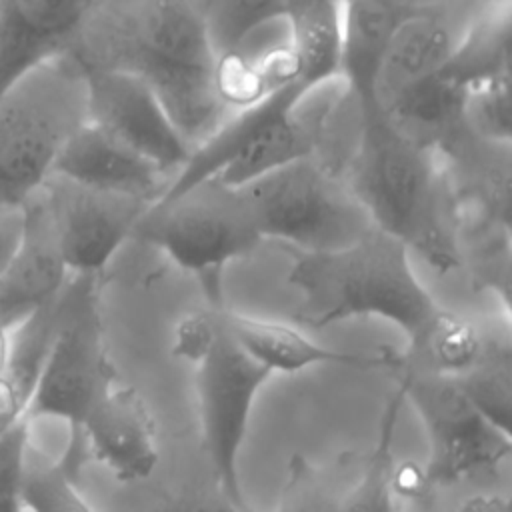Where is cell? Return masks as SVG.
<instances>
[{
	"instance_id": "cell-3",
	"label": "cell",
	"mask_w": 512,
	"mask_h": 512,
	"mask_svg": "<svg viewBox=\"0 0 512 512\" xmlns=\"http://www.w3.org/2000/svg\"><path fill=\"white\" fill-rule=\"evenodd\" d=\"M86 122L88 70L70 50L20 74L0 96V206L22 208Z\"/></svg>"
},
{
	"instance_id": "cell-13",
	"label": "cell",
	"mask_w": 512,
	"mask_h": 512,
	"mask_svg": "<svg viewBox=\"0 0 512 512\" xmlns=\"http://www.w3.org/2000/svg\"><path fill=\"white\" fill-rule=\"evenodd\" d=\"M88 120L172 178L190 158L154 92L138 76L88 72Z\"/></svg>"
},
{
	"instance_id": "cell-28",
	"label": "cell",
	"mask_w": 512,
	"mask_h": 512,
	"mask_svg": "<svg viewBox=\"0 0 512 512\" xmlns=\"http://www.w3.org/2000/svg\"><path fill=\"white\" fill-rule=\"evenodd\" d=\"M192 4L210 30L216 54L234 46L260 24L286 16L282 0H192Z\"/></svg>"
},
{
	"instance_id": "cell-16",
	"label": "cell",
	"mask_w": 512,
	"mask_h": 512,
	"mask_svg": "<svg viewBox=\"0 0 512 512\" xmlns=\"http://www.w3.org/2000/svg\"><path fill=\"white\" fill-rule=\"evenodd\" d=\"M52 174L150 202L158 200L172 180L160 166L118 142L90 120L66 142Z\"/></svg>"
},
{
	"instance_id": "cell-32",
	"label": "cell",
	"mask_w": 512,
	"mask_h": 512,
	"mask_svg": "<svg viewBox=\"0 0 512 512\" xmlns=\"http://www.w3.org/2000/svg\"><path fill=\"white\" fill-rule=\"evenodd\" d=\"M22 228V208L0 206V272L12 254Z\"/></svg>"
},
{
	"instance_id": "cell-33",
	"label": "cell",
	"mask_w": 512,
	"mask_h": 512,
	"mask_svg": "<svg viewBox=\"0 0 512 512\" xmlns=\"http://www.w3.org/2000/svg\"><path fill=\"white\" fill-rule=\"evenodd\" d=\"M452 512H512L510 502L502 496H472Z\"/></svg>"
},
{
	"instance_id": "cell-19",
	"label": "cell",
	"mask_w": 512,
	"mask_h": 512,
	"mask_svg": "<svg viewBox=\"0 0 512 512\" xmlns=\"http://www.w3.org/2000/svg\"><path fill=\"white\" fill-rule=\"evenodd\" d=\"M468 86L448 68H440L426 80L400 94L388 108L378 112L394 132L410 142L436 150L462 124V106Z\"/></svg>"
},
{
	"instance_id": "cell-14",
	"label": "cell",
	"mask_w": 512,
	"mask_h": 512,
	"mask_svg": "<svg viewBox=\"0 0 512 512\" xmlns=\"http://www.w3.org/2000/svg\"><path fill=\"white\" fill-rule=\"evenodd\" d=\"M68 278L50 212L36 190L22 204L20 236L0 272V324L14 328L52 302Z\"/></svg>"
},
{
	"instance_id": "cell-7",
	"label": "cell",
	"mask_w": 512,
	"mask_h": 512,
	"mask_svg": "<svg viewBox=\"0 0 512 512\" xmlns=\"http://www.w3.org/2000/svg\"><path fill=\"white\" fill-rule=\"evenodd\" d=\"M262 240L296 252L344 248L376 228L346 180L312 156L298 158L238 188Z\"/></svg>"
},
{
	"instance_id": "cell-12",
	"label": "cell",
	"mask_w": 512,
	"mask_h": 512,
	"mask_svg": "<svg viewBox=\"0 0 512 512\" xmlns=\"http://www.w3.org/2000/svg\"><path fill=\"white\" fill-rule=\"evenodd\" d=\"M84 460L102 464L120 482H138L154 472L160 460L156 422L136 388L114 380L92 404L60 458L74 478Z\"/></svg>"
},
{
	"instance_id": "cell-17",
	"label": "cell",
	"mask_w": 512,
	"mask_h": 512,
	"mask_svg": "<svg viewBox=\"0 0 512 512\" xmlns=\"http://www.w3.org/2000/svg\"><path fill=\"white\" fill-rule=\"evenodd\" d=\"M96 0H0V96L36 62L64 50Z\"/></svg>"
},
{
	"instance_id": "cell-5",
	"label": "cell",
	"mask_w": 512,
	"mask_h": 512,
	"mask_svg": "<svg viewBox=\"0 0 512 512\" xmlns=\"http://www.w3.org/2000/svg\"><path fill=\"white\" fill-rule=\"evenodd\" d=\"M88 72L142 80L216 62L210 30L192 0H96L66 46Z\"/></svg>"
},
{
	"instance_id": "cell-4",
	"label": "cell",
	"mask_w": 512,
	"mask_h": 512,
	"mask_svg": "<svg viewBox=\"0 0 512 512\" xmlns=\"http://www.w3.org/2000/svg\"><path fill=\"white\" fill-rule=\"evenodd\" d=\"M172 354L194 366L202 446L214 488L250 508L240 482V452L258 394L274 374L230 336L222 306L186 316L176 326Z\"/></svg>"
},
{
	"instance_id": "cell-9",
	"label": "cell",
	"mask_w": 512,
	"mask_h": 512,
	"mask_svg": "<svg viewBox=\"0 0 512 512\" xmlns=\"http://www.w3.org/2000/svg\"><path fill=\"white\" fill-rule=\"evenodd\" d=\"M396 372L404 402L412 404L426 432L422 470L430 488L490 474L510 456L512 434L488 422L452 376L402 358Z\"/></svg>"
},
{
	"instance_id": "cell-10",
	"label": "cell",
	"mask_w": 512,
	"mask_h": 512,
	"mask_svg": "<svg viewBox=\"0 0 512 512\" xmlns=\"http://www.w3.org/2000/svg\"><path fill=\"white\" fill-rule=\"evenodd\" d=\"M70 274H94L106 268L116 252L132 240L134 226L150 200L92 188L50 174L38 188Z\"/></svg>"
},
{
	"instance_id": "cell-29",
	"label": "cell",
	"mask_w": 512,
	"mask_h": 512,
	"mask_svg": "<svg viewBox=\"0 0 512 512\" xmlns=\"http://www.w3.org/2000/svg\"><path fill=\"white\" fill-rule=\"evenodd\" d=\"M32 424L22 418L0 434V512H26L22 486L30 452Z\"/></svg>"
},
{
	"instance_id": "cell-2",
	"label": "cell",
	"mask_w": 512,
	"mask_h": 512,
	"mask_svg": "<svg viewBox=\"0 0 512 512\" xmlns=\"http://www.w3.org/2000/svg\"><path fill=\"white\" fill-rule=\"evenodd\" d=\"M412 252L372 228L360 240L330 252H298L286 276L298 292V326L328 328L354 318H382L416 340L438 302L420 282Z\"/></svg>"
},
{
	"instance_id": "cell-26",
	"label": "cell",
	"mask_w": 512,
	"mask_h": 512,
	"mask_svg": "<svg viewBox=\"0 0 512 512\" xmlns=\"http://www.w3.org/2000/svg\"><path fill=\"white\" fill-rule=\"evenodd\" d=\"M348 484L340 486L312 460L294 454L286 466L276 512H344Z\"/></svg>"
},
{
	"instance_id": "cell-20",
	"label": "cell",
	"mask_w": 512,
	"mask_h": 512,
	"mask_svg": "<svg viewBox=\"0 0 512 512\" xmlns=\"http://www.w3.org/2000/svg\"><path fill=\"white\" fill-rule=\"evenodd\" d=\"M434 0H338L342 60L340 74L368 102L376 62L396 26Z\"/></svg>"
},
{
	"instance_id": "cell-31",
	"label": "cell",
	"mask_w": 512,
	"mask_h": 512,
	"mask_svg": "<svg viewBox=\"0 0 512 512\" xmlns=\"http://www.w3.org/2000/svg\"><path fill=\"white\" fill-rule=\"evenodd\" d=\"M28 406V396L22 394L6 376L0 374V434L18 424Z\"/></svg>"
},
{
	"instance_id": "cell-24",
	"label": "cell",
	"mask_w": 512,
	"mask_h": 512,
	"mask_svg": "<svg viewBox=\"0 0 512 512\" xmlns=\"http://www.w3.org/2000/svg\"><path fill=\"white\" fill-rule=\"evenodd\" d=\"M482 342L484 334L470 320L438 306L416 340L408 342L400 358L440 374L456 376L476 360Z\"/></svg>"
},
{
	"instance_id": "cell-6",
	"label": "cell",
	"mask_w": 512,
	"mask_h": 512,
	"mask_svg": "<svg viewBox=\"0 0 512 512\" xmlns=\"http://www.w3.org/2000/svg\"><path fill=\"white\" fill-rule=\"evenodd\" d=\"M132 240L198 276L212 292L214 306H220L224 266L256 252L264 242L242 192L218 178H204L154 200L134 226Z\"/></svg>"
},
{
	"instance_id": "cell-8",
	"label": "cell",
	"mask_w": 512,
	"mask_h": 512,
	"mask_svg": "<svg viewBox=\"0 0 512 512\" xmlns=\"http://www.w3.org/2000/svg\"><path fill=\"white\" fill-rule=\"evenodd\" d=\"M114 380L104 344L98 276L70 274L58 296L56 330L24 418L30 424L42 418L64 422L70 446L84 416Z\"/></svg>"
},
{
	"instance_id": "cell-27",
	"label": "cell",
	"mask_w": 512,
	"mask_h": 512,
	"mask_svg": "<svg viewBox=\"0 0 512 512\" xmlns=\"http://www.w3.org/2000/svg\"><path fill=\"white\" fill-rule=\"evenodd\" d=\"M510 110V72H502L468 86L462 124L482 140L512 144Z\"/></svg>"
},
{
	"instance_id": "cell-11",
	"label": "cell",
	"mask_w": 512,
	"mask_h": 512,
	"mask_svg": "<svg viewBox=\"0 0 512 512\" xmlns=\"http://www.w3.org/2000/svg\"><path fill=\"white\" fill-rule=\"evenodd\" d=\"M496 0H434L410 12L388 38L370 82L368 102L382 112L426 80L462 46L476 16Z\"/></svg>"
},
{
	"instance_id": "cell-15",
	"label": "cell",
	"mask_w": 512,
	"mask_h": 512,
	"mask_svg": "<svg viewBox=\"0 0 512 512\" xmlns=\"http://www.w3.org/2000/svg\"><path fill=\"white\" fill-rule=\"evenodd\" d=\"M222 320L238 346L272 374H294L314 366H346L360 370H396L400 356L384 352H346L318 344L304 328L256 318L222 308Z\"/></svg>"
},
{
	"instance_id": "cell-30",
	"label": "cell",
	"mask_w": 512,
	"mask_h": 512,
	"mask_svg": "<svg viewBox=\"0 0 512 512\" xmlns=\"http://www.w3.org/2000/svg\"><path fill=\"white\" fill-rule=\"evenodd\" d=\"M164 512H254V510L234 504L230 498H226L220 490L214 488L212 492L180 494L166 504Z\"/></svg>"
},
{
	"instance_id": "cell-1",
	"label": "cell",
	"mask_w": 512,
	"mask_h": 512,
	"mask_svg": "<svg viewBox=\"0 0 512 512\" xmlns=\"http://www.w3.org/2000/svg\"><path fill=\"white\" fill-rule=\"evenodd\" d=\"M344 180L372 224L438 274L464 264L458 222L434 150L394 132L372 106Z\"/></svg>"
},
{
	"instance_id": "cell-23",
	"label": "cell",
	"mask_w": 512,
	"mask_h": 512,
	"mask_svg": "<svg viewBox=\"0 0 512 512\" xmlns=\"http://www.w3.org/2000/svg\"><path fill=\"white\" fill-rule=\"evenodd\" d=\"M404 394L400 384L386 402L372 452L360 468V474L348 484L344 496V512H400L398 494L394 490V432Z\"/></svg>"
},
{
	"instance_id": "cell-21",
	"label": "cell",
	"mask_w": 512,
	"mask_h": 512,
	"mask_svg": "<svg viewBox=\"0 0 512 512\" xmlns=\"http://www.w3.org/2000/svg\"><path fill=\"white\" fill-rule=\"evenodd\" d=\"M452 378L488 422L512 434V338L508 328L484 334L476 360Z\"/></svg>"
},
{
	"instance_id": "cell-18",
	"label": "cell",
	"mask_w": 512,
	"mask_h": 512,
	"mask_svg": "<svg viewBox=\"0 0 512 512\" xmlns=\"http://www.w3.org/2000/svg\"><path fill=\"white\" fill-rule=\"evenodd\" d=\"M144 82L154 92L168 122L190 154L240 114L222 96L214 64L164 70Z\"/></svg>"
},
{
	"instance_id": "cell-34",
	"label": "cell",
	"mask_w": 512,
	"mask_h": 512,
	"mask_svg": "<svg viewBox=\"0 0 512 512\" xmlns=\"http://www.w3.org/2000/svg\"><path fill=\"white\" fill-rule=\"evenodd\" d=\"M10 346H12V328L0 324V374H2V372L6 370V366H8Z\"/></svg>"
},
{
	"instance_id": "cell-22",
	"label": "cell",
	"mask_w": 512,
	"mask_h": 512,
	"mask_svg": "<svg viewBox=\"0 0 512 512\" xmlns=\"http://www.w3.org/2000/svg\"><path fill=\"white\" fill-rule=\"evenodd\" d=\"M288 20L298 88L304 90L340 74L342 32L338 0H318Z\"/></svg>"
},
{
	"instance_id": "cell-25",
	"label": "cell",
	"mask_w": 512,
	"mask_h": 512,
	"mask_svg": "<svg viewBox=\"0 0 512 512\" xmlns=\"http://www.w3.org/2000/svg\"><path fill=\"white\" fill-rule=\"evenodd\" d=\"M22 506L26 512H94L62 462L38 456L32 446L26 462Z\"/></svg>"
}]
</instances>
